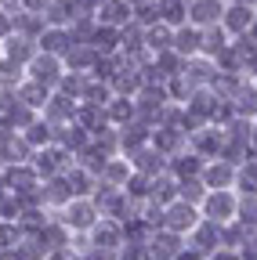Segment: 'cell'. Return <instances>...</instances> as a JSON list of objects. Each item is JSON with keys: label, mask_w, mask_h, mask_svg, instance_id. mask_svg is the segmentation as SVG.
I'll return each mask as SVG.
<instances>
[{"label": "cell", "mask_w": 257, "mask_h": 260, "mask_svg": "<svg viewBox=\"0 0 257 260\" xmlns=\"http://www.w3.org/2000/svg\"><path fill=\"white\" fill-rule=\"evenodd\" d=\"M207 260H243V256H239V249H214Z\"/></svg>", "instance_id": "2e32d148"}, {"label": "cell", "mask_w": 257, "mask_h": 260, "mask_svg": "<svg viewBox=\"0 0 257 260\" xmlns=\"http://www.w3.org/2000/svg\"><path fill=\"white\" fill-rule=\"evenodd\" d=\"M62 210H66V213H62V224H66L69 232H80V235L91 232V228L98 224V217H102L98 206L91 203V195H83V199H69Z\"/></svg>", "instance_id": "7a4b0ae2"}, {"label": "cell", "mask_w": 257, "mask_h": 260, "mask_svg": "<svg viewBox=\"0 0 257 260\" xmlns=\"http://www.w3.org/2000/svg\"><path fill=\"white\" fill-rule=\"evenodd\" d=\"M229 4H250V8H257V0H229Z\"/></svg>", "instance_id": "e0dca14e"}, {"label": "cell", "mask_w": 257, "mask_h": 260, "mask_svg": "<svg viewBox=\"0 0 257 260\" xmlns=\"http://www.w3.org/2000/svg\"><path fill=\"white\" fill-rule=\"evenodd\" d=\"M236 220L257 232V195H239V210H236Z\"/></svg>", "instance_id": "5bb4252c"}, {"label": "cell", "mask_w": 257, "mask_h": 260, "mask_svg": "<svg viewBox=\"0 0 257 260\" xmlns=\"http://www.w3.org/2000/svg\"><path fill=\"white\" fill-rule=\"evenodd\" d=\"M253 15H257V8H250V4H224L221 25H224V32L236 40V37H243V32L253 25Z\"/></svg>", "instance_id": "8992f818"}, {"label": "cell", "mask_w": 257, "mask_h": 260, "mask_svg": "<svg viewBox=\"0 0 257 260\" xmlns=\"http://www.w3.org/2000/svg\"><path fill=\"white\" fill-rule=\"evenodd\" d=\"M236 210H239V195H236L232 188H224V191H207L203 203H199V217H203V220H214V224L236 220Z\"/></svg>", "instance_id": "6da1fadb"}, {"label": "cell", "mask_w": 257, "mask_h": 260, "mask_svg": "<svg viewBox=\"0 0 257 260\" xmlns=\"http://www.w3.org/2000/svg\"><path fill=\"white\" fill-rule=\"evenodd\" d=\"M199 220H203V217H199V206H192V203H185V199H174V203L163 206V228H167V232L188 235Z\"/></svg>", "instance_id": "3957f363"}, {"label": "cell", "mask_w": 257, "mask_h": 260, "mask_svg": "<svg viewBox=\"0 0 257 260\" xmlns=\"http://www.w3.org/2000/svg\"><path fill=\"white\" fill-rule=\"evenodd\" d=\"M156 8H159V22H167L170 29L188 22V4L185 0H156Z\"/></svg>", "instance_id": "7c38bea8"}, {"label": "cell", "mask_w": 257, "mask_h": 260, "mask_svg": "<svg viewBox=\"0 0 257 260\" xmlns=\"http://www.w3.org/2000/svg\"><path fill=\"white\" fill-rule=\"evenodd\" d=\"M11 32H15V18H11L4 8H0V40H8Z\"/></svg>", "instance_id": "9a60e30c"}, {"label": "cell", "mask_w": 257, "mask_h": 260, "mask_svg": "<svg viewBox=\"0 0 257 260\" xmlns=\"http://www.w3.org/2000/svg\"><path fill=\"white\" fill-rule=\"evenodd\" d=\"M8 191V181H4V170H0V195H4Z\"/></svg>", "instance_id": "ac0fdd59"}, {"label": "cell", "mask_w": 257, "mask_h": 260, "mask_svg": "<svg viewBox=\"0 0 257 260\" xmlns=\"http://www.w3.org/2000/svg\"><path fill=\"white\" fill-rule=\"evenodd\" d=\"M62 73H66L62 58H58V54H44V51H37L33 58H29V65H25V76L37 80V83H44V87H51V90L58 87Z\"/></svg>", "instance_id": "277c9868"}, {"label": "cell", "mask_w": 257, "mask_h": 260, "mask_svg": "<svg viewBox=\"0 0 257 260\" xmlns=\"http://www.w3.org/2000/svg\"><path fill=\"white\" fill-rule=\"evenodd\" d=\"M224 4H229V0H192V4H188V22L199 25V29L217 25L221 15H224Z\"/></svg>", "instance_id": "52a82bcc"}, {"label": "cell", "mask_w": 257, "mask_h": 260, "mask_svg": "<svg viewBox=\"0 0 257 260\" xmlns=\"http://www.w3.org/2000/svg\"><path fill=\"white\" fill-rule=\"evenodd\" d=\"M199 177H203L207 191H224V188L236 184V167H232V162H224V159H207V167H203Z\"/></svg>", "instance_id": "5b68a950"}, {"label": "cell", "mask_w": 257, "mask_h": 260, "mask_svg": "<svg viewBox=\"0 0 257 260\" xmlns=\"http://www.w3.org/2000/svg\"><path fill=\"white\" fill-rule=\"evenodd\" d=\"M239 195H257V159L250 155L246 162L236 167V184H232Z\"/></svg>", "instance_id": "4fadbf2b"}, {"label": "cell", "mask_w": 257, "mask_h": 260, "mask_svg": "<svg viewBox=\"0 0 257 260\" xmlns=\"http://www.w3.org/2000/svg\"><path fill=\"white\" fill-rule=\"evenodd\" d=\"M73 40H69V29L66 25H44V32L37 37V47L44 51V54H66V47H69Z\"/></svg>", "instance_id": "ba28073f"}, {"label": "cell", "mask_w": 257, "mask_h": 260, "mask_svg": "<svg viewBox=\"0 0 257 260\" xmlns=\"http://www.w3.org/2000/svg\"><path fill=\"white\" fill-rule=\"evenodd\" d=\"M94 18H98L102 25H127L131 22V4L127 0H102L98 8H94Z\"/></svg>", "instance_id": "9c48e42d"}, {"label": "cell", "mask_w": 257, "mask_h": 260, "mask_svg": "<svg viewBox=\"0 0 257 260\" xmlns=\"http://www.w3.org/2000/svg\"><path fill=\"white\" fill-rule=\"evenodd\" d=\"M170 47H174L181 58H196V54H199V25H192V22L178 25V29H174Z\"/></svg>", "instance_id": "30bf717a"}, {"label": "cell", "mask_w": 257, "mask_h": 260, "mask_svg": "<svg viewBox=\"0 0 257 260\" xmlns=\"http://www.w3.org/2000/svg\"><path fill=\"white\" fill-rule=\"evenodd\" d=\"M37 51H40L37 40L22 37V32H11V37L4 40V58H11V61H18V65H29V58H33Z\"/></svg>", "instance_id": "8fae6325"}]
</instances>
